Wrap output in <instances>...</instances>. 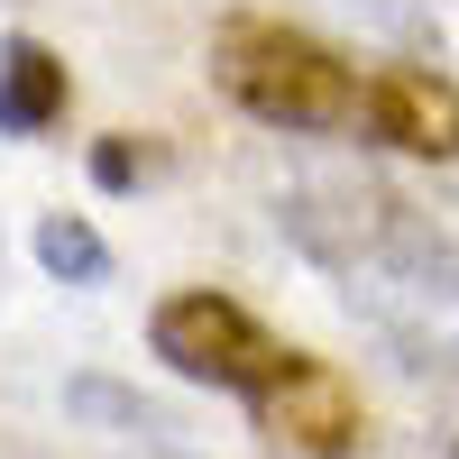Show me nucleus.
<instances>
[{
    "mask_svg": "<svg viewBox=\"0 0 459 459\" xmlns=\"http://www.w3.org/2000/svg\"><path fill=\"white\" fill-rule=\"evenodd\" d=\"M276 230L404 377H459V203H423L368 166H303L276 194Z\"/></svg>",
    "mask_w": 459,
    "mask_h": 459,
    "instance_id": "f257e3e1",
    "label": "nucleus"
},
{
    "mask_svg": "<svg viewBox=\"0 0 459 459\" xmlns=\"http://www.w3.org/2000/svg\"><path fill=\"white\" fill-rule=\"evenodd\" d=\"M212 83L239 101L257 129L340 138V129H359V83H368V74L340 56V47H322L313 28L239 10V19L212 28Z\"/></svg>",
    "mask_w": 459,
    "mask_h": 459,
    "instance_id": "f03ea898",
    "label": "nucleus"
},
{
    "mask_svg": "<svg viewBox=\"0 0 459 459\" xmlns=\"http://www.w3.org/2000/svg\"><path fill=\"white\" fill-rule=\"evenodd\" d=\"M147 350H157L175 377H194V386H221V395H266L285 377V340L266 331L248 303H230L212 285L194 294H166L157 303V322H147Z\"/></svg>",
    "mask_w": 459,
    "mask_h": 459,
    "instance_id": "7ed1b4c3",
    "label": "nucleus"
},
{
    "mask_svg": "<svg viewBox=\"0 0 459 459\" xmlns=\"http://www.w3.org/2000/svg\"><path fill=\"white\" fill-rule=\"evenodd\" d=\"M248 413H257V432L276 441V450H294V459H359V441H368V413H359V386L340 368H322V359H285V377L266 395H248Z\"/></svg>",
    "mask_w": 459,
    "mask_h": 459,
    "instance_id": "20e7f679",
    "label": "nucleus"
},
{
    "mask_svg": "<svg viewBox=\"0 0 459 459\" xmlns=\"http://www.w3.org/2000/svg\"><path fill=\"white\" fill-rule=\"evenodd\" d=\"M359 129L395 157H423V166H450L459 157V83L432 65H377L359 83Z\"/></svg>",
    "mask_w": 459,
    "mask_h": 459,
    "instance_id": "39448f33",
    "label": "nucleus"
},
{
    "mask_svg": "<svg viewBox=\"0 0 459 459\" xmlns=\"http://www.w3.org/2000/svg\"><path fill=\"white\" fill-rule=\"evenodd\" d=\"M56 120H65V65L37 37H10L0 47V138H37Z\"/></svg>",
    "mask_w": 459,
    "mask_h": 459,
    "instance_id": "423d86ee",
    "label": "nucleus"
},
{
    "mask_svg": "<svg viewBox=\"0 0 459 459\" xmlns=\"http://www.w3.org/2000/svg\"><path fill=\"white\" fill-rule=\"evenodd\" d=\"M65 413H74V423H101V432H138V441H166V432H184V423H175V413H166L157 395L120 386V377H74V386H65Z\"/></svg>",
    "mask_w": 459,
    "mask_h": 459,
    "instance_id": "0eeeda50",
    "label": "nucleus"
},
{
    "mask_svg": "<svg viewBox=\"0 0 459 459\" xmlns=\"http://www.w3.org/2000/svg\"><path fill=\"white\" fill-rule=\"evenodd\" d=\"M37 266L65 276V285H101L110 276V248H101V230L83 212H47V221H37Z\"/></svg>",
    "mask_w": 459,
    "mask_h": 459,
    "instance_id": "6e6552de",
    "label": "nucleus"
},
{
    "mask_svg": "<svg viewBox=\"0 0 459 459\" xmlns=\"http://www.w3.org/2000/svg\"><path fill=\"white\" fill-rule=\"evenodd\" d=\"M331 10L359 19L368 37H395V47H423V37H432V10H423V0H331Z\"/></svg>",
    "mask_w": 459,
    "mask_h": 459,
    "instance_id": "1a4fd4ad",
    "label": "nucleus"
},
{
    "mask_svg": "<svg viewBox=\"0 0 459 459\" xmlns=\"http://www.w3.org/2000/svg\"><path fill=\"white\" fill-rule=\"evenodd\" d=\"M92 175H101V184H129V175H138V157H129V147H101Z\"/></svg>",
    "mask_w": 459,
    "mask_h": 459,
    "instance_id": "9d476101",
    "label": "nucleus"
},
{
    "mask_svg": "<svg viewBox=\"0 0 459 459\" xmlns=\"http://www.w3.org/2000/svg\"><path fill=\"white\" fill-rule=\"evenodd\" d=\"M120 459H184V450H166V441H147V450H120Z\"/></svg>",
    "mask_w": 459,
    "mask_h": 459,
    "instance_id": "9b49d317",
    "label": "nucleus"
}]
</instances>
